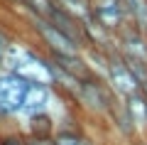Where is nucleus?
<instances>
[{
	"mask_svg": "<svg viewBox=\"0 0 147 145\" xmlns=\"http://www.w3.org/2000/svg\"><path fill=\"white\" fill-rule=\"evenodd\" d=\"M0 145H25V130L5 128L0 133Z\"/></svg>",
	"mask_w": 147,
	"mask_h": 145,
	"instance_id": "nucleus-15",
	"label": "nucleus"
},
{
	"mask_svg": "<svg viewBox=\"0 0 147 145\" xmlns=\"http://www.w3.org/2000/svg\"><path fill=\"white\" fill-rule=\"evenodd\" d=\"M115 47H118V52H120L123 57L145 59L147 62V32L140 30V27H135L132 22L125 30H120L115 35Z\"/></svg>",
	"mask_w": 147,
	"mask_h": 145,
	"instance_id": "nucleus-6",
	"label": "nucleus"
},
{
	"mask_svg": "<svg viewBox=\"0 0 147 145\" xmlns=\"http://www.w3.org/2000/svg\"><path fill=\"white\" fill-rule=\"evenodd\" d=\"M3 123H5V120H3V118H0V133H3V130H5V125H3Z\"/></svg>",
	"mask_w": 147,
	"mask_h": 145,
	"instance_id": "nucleus-20",
	"label": "nucleus"
},
{
	"mask_svg": "<svg viewBox=\"0 0 147 145\" xmlns=\"http://www.w3.org/2000/svg\"><path fill=\"white\" fill-rule=\"evenodd\" d=\"M142 91H145V93H147V88H142ZM145 135H147V133H145Z\"/></svg>",
	"mask_w": 147,
	"mask_h": 145,
	"instance_id": "nucleus-21",
	"label": "nucleus"
},
{
	"mask_svg": "<svg viewBox=\"0 0 147 145\" xmlns=\"http://www.w3.org/2000/svg\"><path fill=\"white\" fill-rule=\"evenodd\" d=\"M30 22V32L34 37L37 47L44 49L47 54L57 57V54H79L84 52L76 42L71 39L69 35H64L57 25H52L49 20H42V17H27Z\"/></svg>",
	"mask_w": 147,
	"mask_h": 145,
	"instance_id": "nucleus-3",
	"label": "nucleus"
},
{
	"mask_svg": "<svg viewBox=\"0 0 147 145\" xmlns=\"http://www.w3.org/2000/svg\"><path fill=\"white\" fill-rule=\"evenodd\" d=\"M81 145H98V143H96L93 138H88V135H86V140H84V143H81Z\"/></svg>",
	"mask_w": 147,
	"mask_h": 145,
	"instance_id": "nucleus-18",
	"label": "nucleus"
},
{
	"mask_svg": "<svg viewBox=\"0 0 147 145\" xmlns=\"http://www.w3.org/2000/svg\"><path fill=\"white\" fill-rule=\"evenodd\" d=\"M120 99L113 88L108 86L100 74H88L79 81V88H76V96H74V106L81 111L84 116H91V118H105L108 120L110 108L115 106V101Z\"/></svg>",
	"mask_w": 147,
	"mask_h": 145,
	"instance_id": "nucleus-1",
	"label": "nucleus"
},
{
	"mask_svg": "<svg viewBox=\"0 0 147 145\" xmlns=\"http://www.w3.org/2000/svg\"><path fill=\"white\" fill-rule=\"evenodd\" d=\"M59 7L71 12L79 20H91L93 17V0H54Z\"/></svg>",
	"mask_w": 147,
	"mask_h": 145,
	"instance_id": "nucleus-11",
	"label": "nucleus"
},
{
	"mask_svg": "<svg viewBox=\"0 0 147 145\" xmlns=\"http://www.w3.org/2000/svg\"><path fill=\"white\" fill-rule=\"evenodd\" d=\"M57 128H59V120L54 118L49 111H42V113L27 116L25 133L34 135V138H54V135H57Z\"/></svg>",
	"mask_w": 147,
	"mask_h": 145,
	"instance_id": "nucleus-9",
	"label": "nucleus"
},
{
	"mask_svg": "<svg viewBox=\"0 0 147 145\" xmlns=\"http://www.w3.org/2000/svg\"><path fill=\"white\" fill-rule=\"evenodd\" d=\"M125 59H127V57H125ZM127 64H130L135 79L140 81V86L147 88V62H145V59H127Z\"/></svg>",
	"mask_w": 147,
	"mask_h": 145,
	"instance_id": "nucleus-16",
	"label": "nucleus"
},
{
	"mask_svg": "<svg viewBox=\"0 0 147 145\" xmlns=\"http://www.w3.org/2000/svg\"><path fill=\"white\" fill-rule=\"evenodd\" d=\"M93 20L113 35H118L120 30H125L130 25V17H127L123 0H93Z\"/></svg>",
	"mask_w": 147,
	"mask_h": 145,
	"instance_id": "nucleus-5",
	"label": "nucleus"
},
{
	"mask_svg": "<svg viewBox=\"0 0 147 145\" xmlns=\"http://www.w3.org/2000/svg\"><path fill=\"white\" fill-rule=\"evenodd\" d=\"M15 47V37L5 30V27H0V69L5 67V59L10 54V49Z\"/></svg>",
	"mask_w": 147,
	"mask_h": 145,
	"instance_id": "nucleus-14",
	"label": "nucleus"
},
{
	"mask_svg": "<svg viewBox=\"0 0 147 145\" xmlns=\"http://www.w3.org/2000/svg\"><path fill=\"white\" fill-rule=\"evenodd\" d=\"M130 145H147V135H140L137 140H132Z\"/></svg>",
	"mask_w": 147,
	"mask_h": 145,
	"instance_id": "nucleus-17",
	"label": "nucleus"
},
{
	"mask_svg": "<svg viewBox=\"0 0 147 145\" xmlns=\"http://www.w3.org/2000/svg\"><path fill=\"white\" fill-rule=\"evenodd\" d=\"M108 123L113 125V130H115V133L120 135L125 143H132V140H137V138L142 135L140 125L135 123V118H132L130 108H127V103H125L123 99H118L115 106L110 108V113H108Z\"/></svg>",
	"mask_w": 147,
	"mask_h": 145,
	"instance_id": "nucleus-7",
	"label": "nucleus"
},
{
	"mask_svg": "<svg viewBox=\"0 0 147 145\" xmlns=\"http://www.w3.org/2000/svg\"><path fill=\"white\" fill-rule=\"evenodd\" d=\"M105 81H108V86L113 88L120 99H127V96H132V93L142 91V86H140V81L135 79V74H132V69H130V64H127V59L123 57L118 49L108 52Z\"/></svg>",
	"mask_w": 147,
	"mask_h": 145,
	"instance_id": "nucleus-4",
	"label": "nucleus"
},
{
	"mask_svg": "<svg viewBox=\"0 0 147 145\" xmlns=\"http://www.w3.org/2000/svg\"><path fill=\"white\" fill-rule=\"evenodd\" d=\"M20 7L27 12V17H42V20H47L52 15V10L57 7V3L54 0H22Z\"/></svg>",
	"mask_w": 147,
	"mask_h": 145,
	"instance_id": "nucleus-13",
	"label": "nucleus"
},
{
	"mask_svg": "<svg viewBox=\"0 0 147 145\" xmlns=\"http://www.w3.org/2000/svg\"><path fill=\"white\" fill-rule=\"evenodd\" d=\"M32 84L34 81L22 71L0 69V118L3 120H12L17 116H22L25 96Z\"/></svg>",
	"mask_w": 147,
	"mask_h": 145,
	"instance_id": "nucleus-2",
	"label": "nucleus"
},
{
	"mask_svg": "<svg viewBox=\"0 0 147 145\" xmlns=\"http://www.w3.org/2000/svg\"><path fill=\"white\" fill-rule=\"evenodd\" d=\"M57 91L49 81H34L30 86L25 96V106H22V116H32V113H42V111H49V103L54 101Z\"/></svg>",
	"mask_w": 147,
	"mask_h": 145,
	"instance_id": "nucleus-8",
	"label": "nucleus"
},
{
	"mask_svg": "<svg viewBox=\"0 0 147 145\" xmlns=\"http://www.w3.org/2000/svg\"><path fill=\"white\" fill-rule=\"evenodd\" d=\"M5 3H7V5H15V7L22 5V0H5Z\"/></svg>",
	"mask_w": 147,
	"mask_h": 145,
	"instance_id": "nucleus-19",
	"label": "nucleus"
},
{
	"mask_svg": "<svg viewBox=\"0 0 147 145\" xmlns=\"http://www.w3.org/2000/svg\"><path fill=\"white\" fill-rule=\"evenodd\" d=\"M127 103V108H130L132 118H135V123L140 125L142 135L147 133V93L145 91H137L132 93V96H127V99H123Z\"/></svg>",
	"mask_w": 147,
	"mask_h": 145,
	"instance_id": "nucleus-10",
	"label": "nucleus"
},
{
	"mask_svg": "<svg viewBox=\"0 0 147 145\" xmlns=\"http://www.w3.org/2000/svg\"><path fill=\"white\" fill-rule=\"evenodd\" d=\"M123 3H125L130 22L147 32V0H123Z\"/></svg>",
	"mask_w": 147,
	"mask_h": 145,
	"instance_id": "nucleus-12",
	"label": "nucleus"
}]
</instances>
